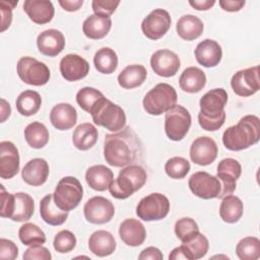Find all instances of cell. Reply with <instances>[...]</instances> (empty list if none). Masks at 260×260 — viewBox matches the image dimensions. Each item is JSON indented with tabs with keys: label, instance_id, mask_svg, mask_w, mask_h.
<instances>
[{
	"label": "cell",
	"instance_id": "6da1fadb",
	"mask_svg": "<svg viewBox=\"0 0 260 260\" xmlns=\"http://www.w3.org/2000/svg\"><path fill=\"white\" fill-rule=\"evenodd\" d=\"M142 156V143L137 134L124 127L113 134H107L104 141V157L115 168L134 165Z\"/></svg>",
	"mask_w": 260,
	"mask_h": 260
},
{
	"label": "cell",
	"instance_id": "7a4b0ae2",
	"mask_svg": "<svg viewBox=\"0 0 260 260\" xmlns=\"http://www.w3.org/2000/svg\"><path fill=\"white\" fill-rule=\"evenodd\" d=\"M226 102L228 93L223 88H213L203 94L198 113V123L203 130L216 131L224 124Z\"/></svg>",
	"mask_w": 260,
	"mask_h": 260
},
{
	"label": "cell",
	"instance_id": "3957f363",
	"mask_svg": "<svg viewBox=\"0 0 260 260\" xmlns=\"http://www.w3.org/2000/svg\"><path fill=\"white\" fill-rule=\"evenodd\" d=\"M260 139V120L255 115H247L222 134V143L226 149L240 151L256 144Z\"/></svg>",
	"mask_w": 260,
	"mask_h": 260
},
{
	"label": "cell",
	"instance_id": "277c9868",
	"mask_svg": "<svg viewBox=\"0 0 260 260\" xmlns=\"http://www.w3.org/2000/svg\"><path fill=\"white\" fill-rule=\"evenodd\" d=\"M1 189V217L10 218L13 221H26L30 219L35 211V202L30 195L24 192L11 194L3 185Z\"/></svg>",
	"mask_w": 260,
	"mask_h": 260
},
{
	"label": "cell",
	"instance_id": "5b68a950",
	"mask_svg": "<svg viewBox=\"0 0 260 260\" xmlns=\"http://www.w3.org/2000/svg\"><path fill=\"white\" fill-rule=\"evenodd\" d=\"M147 179L146 171L138 165H130L120 171L109 187L111 195L117 199H126L141 189Z\"/></svg>",
	"mask_w": 260,
	"mask_h": 260
},
{
	"label": "cell",
	"instance_id": "8992f818",
	"mask_svg": "<svg viewBox=\"0 0 260 260\" xmlns=\"http://www.w3.org/2000/svg\"><path fill=\"white\" fill-rule=\"evenodd\" d=\"M178 100L176 89L169 83H158L143 98L144 111L153 116H159L173 108Z\"/></svg>",
	"mask_w": 260,
	"mask_h": 260
},
{
	"label": "cell",
	"instance_id": "52a82bcc",
	"mask_svg": "<svg viewBox=\"0 0 260 260\" xmlns=\"http://www.w3.org/2000/svg\"><path fill=\"white\" fill-rule=\"evenodd\" d=\"M90 115L94 124L112 132H118L126 126V114L124 110L106 98Z\"/></svg>",
	"mask_w": 260,
	"mask_h": 260
},
{
	"label": "cell",
	"instance_id": "ba28073f",
	"mask_svg": "<svg viewBox=\"0 0 260 260\" xmlns=\"http://www.w3.org/2000/svg\"><path fill=\"white\" fill-rule=\"evenodd\" d=\"M82 196L83 188L78 179L67 176L58 182L53 194V199L60 209L70 211L78 206Z\"/></svg>",
	"mask_w": 260,
	"mask_h": 260
},
{
	"label": "cell",
	"instance_id": "9c48e42d",
	"mask_svg": "<svg viewBox=\"0 0 260 260\" xmlns=\"http://www.w3.org/2000/svg\"><path fill=\"white\" fill-rule=\"evenodd\" d=\"M16 71L24 83L34 86L47 84L51 76L50 69L45 63L29 56L21 57L18 60Z\"/></svg>",
	"mask_w": 260,
	"mask_h": 260
},
{
	"label": "cell",
	"instance_id": "30bf717a",
	"mask_svg": "<svg viewBox=\"0 0 260 260\" xmlns=\"http://www.w3.org/2000/svg\"><path fill=\"white\" fill-rule=\"evenodd\" d=\"M192 119L189 111L181 105H175L165 116V131L173 141L182 140L191 127Z\"/></svg>",
	"mask_w": 260,
	"mask_h": 260
},
{
	"label": "cell",
	"instance_id": "8fae6325",
	"mask_svg": "<svg viewBox=\"0 0 260 260\" xmlns=\"http://www.w3.org/2000/svg\"><path fill=\"white\" fill-rule=\"evenodd\" d=\"M170 211V201L161 193H151L143 197L136 206L137 216L145 221L160 220Z\"/></svg>",
	"mask_w": 260,
	"mask_h": 260
},
{
	"label": "cell",
	"instance_id": "7c38bea8",
	"mask_svg": "<svg viewBox=\"0 0 260 260\" xmlns=\"http://www.w3.org/2000/svg\"><path fill=\"white\" fill-rule=\"evenodd\" d=\"M191 192L202 199L219 198L221 194V184L216 176L207 172H196L192 174L188 181Z\"/></svg>",
	"mask_w": 260,
	"mask_h": 260
},
{
	"label": "cell",
	"instance_id": "4fadbf2b",
	"mask_svg": "<svg viewBox=\"0 0 260 260\" xmlns=\"http://www.w3.org/2000/svg\"><path fill=\"white\" fill-rule=\"evenodd\" d=\"M172 19L170 13L161 8L152 10L141 22V30L149 40L162 38L171 27Z\"/></svg>",
	"mask_w": 260,
	"mask_h": 260
},
{
	"label": "cell",
	"instance_id": "5bb4252c",
	"mask_svg": "<svg viewBox=\"0 0 260 260\" xmlns=\"http://www.w3.org/2000/svg\"><path fill=\"white\" fill-rule=\"evenodd\" d=\"M83 213L88 222L103 224L111 221L115 214V207L109 199L103 196H94L84 204Z\"/></svg>",
	"mask_w": 260,
	"mask_h": 260
},
{
	"label": "cell",
	"instance_id": "9a60e30c",
	"mask_svg": "<svg viewBox=\"0 0 260 260\" xmlns=\"http://www.w3.org/2000/svg\"><path fill=\"white\" fill-rule=\"evenodd\" d=\"M231 86L240 96H250L256 93L260 89L259 66L237 71L231 79Z\"/></svg>",
	"mask_w": 260,
	"mask_h": 260
},
{
	"label": "cell",
	"instance_id": "2e32d148",
	"mask_svg": "<svg viewBox=\"0 0 260 260\" xmlns=\"http://www.w3.org/2000/svg\"><path fill=\"white\" fill-rule=\"evenodd\" d=\"M242 174V167L235 158H223L217 165L216 177L221 184L220 199L233 194L236 189V182Z\"/></svg>",
	"mask_w": 260,
	"mask_h": 260
},
{
	"label": "cell",
	"instance_id": "e0dca14e",
	"mask_svg": "<svg viewBox=\"0 0 260 260\" xmlns=\"http://www.w3.org/2000/svg\"><path fill=\"white\" fill-rule=\"evenodd\" d=\"M217 145L215 141L208 136L196 138L190 146V158L198 166H208L217 157Z\"/></svg>",
	"mask_w": 260,
	"mask_h": 260
},
{
	"label": "cell",
	"instance_id": "ac0fdd59",
	"mask_svg": "<svg viewBox=\"0 0 260 260\" xmlns=\"http://www.w3.org/2000/svg\"><path fill=\"white\" fill-rule=\"evenodd\" d=\"M150 66L155 74L162 77L174 76L180 68L179 56L168 49L155 51L150 58Z\"/></svg>",
	"mask_w": 260,
	"mask_h": 260
},
{
	"label": "cell",
	"instance_id": "d6986e66",
	"mask_svg": "<svg viewBox=\"0 0 260 260\" xmlns=\"http://www.w3.org/2000/svg\"><path fill=\"white\" fill-rule=\"evenodd\" d=\"M60 72L67 81H77L89 72L88 62L77 54H67L60 61Z\"/></svg>",
	"mask_w": 260,
	"mask_h": 260
},
{
	"label": "cell",
	"instance_id": "ffe728a7",
	"mask_svg": "<svg viewBox=\"0 0 260 260\" xmlns=\"http://www.w3.org/2000/svg\"><path fill=\"white\" fill-rule=\"evenodd\" d=\"M19 172V153L11 141L0 142V177L11 179Z\"/></svg>",
	"mask_w": 260,
	"mask_h": 260
},
{
	"label": "cell",
	"instance_id": "44dd1931",
	"mask_svg": "<svg viewBox=\"0 0 260 260\" xmlns=\"http://www.w3.org/2000/svg\"><path fill=\"white\" fill-rule=\"evenodd\" d=\"M37 46L43 55L55 57L64 50L65 38L60 30L49 28L38 36Z\"/></svg>",
	"mask_w": 260,
	"mask_h": 260
},
{
	"label": "cell",
	"instance_id": "7402d4cb",
	"mask_svg": "<svg viewBox=\"0 0 260 260\" xmlns=\"http://www.w3.org/2000/svg\"><path fill=\"white\" fill-rule=\"evenodd\" d=\"M194 55L200 65L210 68L219 64L222 57V50L216 41L206 39L196 46Z\"/></svg>",
	"mask_w": 260,
	"mask_h": 260
},
{
	"label": "cell",
	"instance_id": "603a6c76",
	"mask_svg": "<svg viewBox=\"0 0 260 260\" xmlns=\"http://www.w3.org/2000/svg\"><path fill=\"white\" fill-rule=\"evenodd\" d=\"M49 172L47 160L42 157H36L25 164L21 171V178L30 186H41L47 181Z\"/></svg>",
	"mask_w": 260,
	"mask_h": 260
},
{
	"label": "cell",
	"instance_id": "cb8c5ba5",
	"mask_svg": "<svg viewBox=\"0 0 260 260\" xmlns=\"http://www.w3.org/2000/svg\"><path fill=\"white\" fill-rule=\"evenodd\" d=\"M23 10L29 19L37 24L50 22L55 13L53 3L48 0H25Z\"/></svg>",
	"mask_w": 260,
	"mask_h": 260
},
{
	"label": "cell",
	"instance_id": "d4e9b609",
	"mask_svg": "<svg viewBox=\"0 0 260 260\" xmlns=\"http://www.w3.org/2000/svg\"><path fill=\"white\" fill-rule=\"evenodd\" d=\"M119 236L126 245L130 247H138L144 243L146 231L142 222L138 219L127 218L120 224Z\"/></svg>",
	"mask_w": 260,
	"mask_h": 260
},
{
	"label": "cell",
	"instance_id": "484cf974",
	"mask_svg": "<svg viewBox=\"0 0 260 260\" xmlns=\"http://www.w3.org/2000/svg\"><path fill=\"white\" fill-rule=\"evenodd\" d=\"M50 122L58 130H68L76 124L77 112L68 103L57 104L50 112Z\"/></svg>",
	"mask_w": 260,
	"mask_h": 260
},
{
	"label": "cell",
	"instance_id": "4316f807",
	"mask_svg": "<svg viewBox=\"0 0 260 260\" xmlns=\"http://www.w3.org/2000/svg\"><path fill=\"white\" fill-rule=\"evenodd\" d=\"M117 243L114 236L105 230L93 232L88 239L89 251L99 257H106L113 254Z\"/></svg>",
	"mask_w": 260,
	"mask_h": 260
},
{
	"label": "cell",
	"instance_id": "83f0119b",
	"mask_svg": "<svg viewBox=\"0 0 260 260\" xmlns=\"http://www.w3.org/2000/svg\"><path fill=\"white\" fill-rule=\"evenodd\" d=\"M113 180V172L104 165L91 166L85 173V181L87 185L95 191H105L109 189Z\"/></svg>",
	"mask_w": 260,
	"mask_h": 260
},
{
	"label": "cell",
	"instance_id": "f1b7e54d",
	"mask_svg": "<svg viewBox=\"0 0 260 260\" xmlns=\"http://www.w3.org/2000/svg\"><path fill=\"white\" fill-rule=\"evenodd\" d=\"M40 214L42 219L50 225H61L68 217V211L62 210L56 205L53 194H48L42 198L40 202Z\"/></svg>",
	"mask_w": 260,
	"mask_h": 260
},
{
	"label": "cell",
	"instance_id": "f546056e",
	"mask_svg": "<svg viewBox=\"0 0 260 260\" xmlns=\"http://www.w3.org/2000/svg\"><path fill=\"white\" fill-rule=\"evenodd\" d=\"M112 27V20L110 17H102L91 14L85 18L82 24V31L84 36L91 40H100L106 37Z\"/></svg>",
	"mask_w": 260,
	"mask_h": 260
},
{
	"label": "cell",
	"instance_id": "4dcf8cb0",
	"mask_svg": "<svg viewBox=\"0 0 260 260\" xmlns=\"http://www.w3.org/2000/svg\"><path fill=\"white\" fill-rule=\"evenodd\" d=\"M179 84L185 92H199L206 84V75L198 67H188L182 72L179 78Z\"/></svg>",
	"mask_w": 260,
	"mask_h": 260
},
{
	"label": "cell",
	"instance_id": "1f68e13d",
	"mask_svg": "<svg viewBox=\"0 0 260 260\" xmlns=\"http://www.w3.org/2000/svg\"><path fill=\"white\" fill-rule=\"evenodd\" d=\"M203 22L201 19L192 14H186L179 18L176 24L177 34L185 41L198 39L203 32Z\"/></svg>",
	"mask_w": 260,
	"mask_h": 260
},
{
	"label": "cell",
	"instance_id": "d6a6232c",
	"mask_svg": "<svg viewBox=\"0 0 260 260\" xmlns=\"http://www.w3.org/2000/svg\"><path fill=\"white\" fill-rule=\"evenodd\" d=\"M147 76L146 68L140 64H132L125 67L118 75V83L126 89L135 88L141 85Z\"/></svg>",
	"mask_w": 260,
	"mask_h": 260
},
{
	"label": "cell",
	"instance_id": "836d02e7",
	"mask_svg": "<svg viewBox=\"0 0 260 260\" xmlns=\"http://www.w3.org/2000/svg\"><path fill=\"white\" fill-rule=\"evenodd\" d=\"M99 132L90 123L79 124L73 131L72 142L79 150H88L98 141Z\"/></svg>",
	"mask_w": 260,
	"mask_h": 260
},
{
	"label": "cell",
	"instance_id": "e575fe53",
	"mask_svg": "<svg viewBox=\"0 0 260 260\" xmlns=\"http://www.w3.org/2000/svg\"><path fill=\"white\" fill-rule=\"evenodd\" d=\"M185 260H196L204 257L208 252L209 243L207 238L198 232L194 237L180 246Z\"/></svg>",
	"mask_w": 260,
	"mask_h": 260
},
{
	"label": "cell",
	"instance_id": "d590c367",
	"mask_svg": "<svg viewBox=\"0 0 260 260\" xmlns=\"http://www.w3.org/2000/svg\"><path fill=\"white\" fill-rule=\"evenodd\" d=\"M244 205L242 200L235 195H228L222 198L219 206V215L224 222L235 223L243 215Z\"/></svg>",
	"mask_w": 260,
	"mask_h": 260
},
{
	"label": "cell",
	"instance_id": "8d00e7d4",
	"mask_svg": "<svg viewBox=\"0 0 260 260\" xmlns=\"http://www.w3.org/2000/svg\"><path fill=\"white\" fill-rule=\"evenodd\" d=\"M16 109L22 116H32L38 113L42 105V98L38 91L27 89L22 91L16 99Z\"/></svg>",
	"mask_w": 260,
	"mask_h": 260
},
{
	"label": "cell",
	"instance_id": "74e56055",
	"mask_svg": "<svg viewBox=\"0 0 260 260\" xmlns=\"http://www.w3.org/2000/svg\"><path fill=\"white\" fill-rule=\"evenodd\" d=\"M24 138L30 147L40 149L48 143L50 135L47 127L43 123L35 121L25 127Z\"/></svg>",
	"mask_w": 260,
	"mask_h": 260
},
{
	"label": "cell",
	"instance_id": "f35d334b",
	"mask_svg": "<svg viewBox=\"0 0 260 260\" xmlns=\"http://www.w3.org/2000/svg\"><path fill=\"white\" fill-rule=\"evenodd\" d=\"M93 64L99 72L111 74L118 67V56L116 52L109 47L101 48L94 54Z\"/></svg>",
	"mask_w": 260,
	"mask_h": 260
},
{
	"label": "cell",
	"instance_id": "ab89813d",
	"mask_svg": "<svg viewBox=\"0 0 260 260\" xmlns=\"http://www.w3.org/2000/svg\"><path fill=\"white\" fill-rule=\"evenodd\" d=\"M105 99V95L96 88L85 86L76 93V102L78 106L85 112L91 114L98 105Z\"/></svg>",
	"mask_w": 260,
	"mask_h": 260
},
{
	"label": "cell",
	"instance_id": "60d3db41",
	"mask_svg": "<svg viewBox=\"0 0 260 260\" xmlns=\"http://www.w3.org/2000/svg\"><path fill=\"white\" fill-rule=\"evenodd\" d=\"M236 254L241 260H257L260 257V241L256 237H246L236 246Z\"/></svg>",
	"mask_w": 260,
	"mask_h": 260
},
{
	"label": "cell",
	"instance_id": "b9f144b4",
	"mask_svg": "<svg viewBox=\"0 0 260 260\" xmlns=\"http://www.w3.org/2000/svg\"><path fill=\"white\" fill-rule=\"evenodd\" d=\"M18 237L21 243L25 246H34V245H43L46 243V235L35 223L26 222L19 228Z\"/></svg>",
	"mask_w": 260,
	"mask_h": 260
},
{
	"label": "cell",
	"instance_id": "7bdbcfd3",
	"mask_svg": "<svg viewBox=\"0 0 260 260\" xmlns=\"http://www.w3.org/2000/svg\"><path fill=\"white\" fill-rule=\"evenodd\" d=\"M190 162L182 156H174L167 160L165 165L166 174L172 179H183L190 171Z\"/></svg>",
	"mask_w": 260,
	"mask_h": 260
},
{
	"label": "cell",
	"instance_id": "ee69618b",
	"mask_svg": "<svg viewBox=\"0 0 260 260\" xmlns=\"http://www.w3.org/2000/svg\"><path fill=\"white\" fill-rule=\"evenodd\" d=\"M199 232L198 224L191 217H182L176 221L175 234L182 243L187 242Z\"/></svg>",
	"mask_w": 260,
	"mask_h": 260
},
{
	"label": "cell",
	"instance_id": "f6af8a7d",
	"mask_svg": "<svg viewBox=\"0 0 260 260\" xmlns=\"http://www.w3.org/2000/svg\"><path fill=\"white\" fill-rule=\"evenodd\" d=\"M76 237L68 230H63L57 233L54 238L53 246L58 253H68L72 251L76 246Z\"/></svg>",
	"mask_w": 260,
	"mask_h": 260
},
{
	"label": "cell",
	"instance_id": "bcb514c9",
	"mask_svg": "<svg viewBox=\"0 0 260 260\" xmlns=\"http://www.w3.org/2000/svg\"><path fill=\"white\" fill-rule=\"evenodd\" d=\"M120 1L114 0H93L91 7L95 15L102 17H110L119 6Z\"/></svg>",
	"mask_w": 260,
	"mask_h": 260
},
{
	"label": "cell",
	"instance_id": "7dc6e473",
	"mask_svg": "<svg viewBox=\"0 0 260 260\" xmlns=\"http://www.w3.org/2000/svg\"><path fill=\"white\" fill-rule=\"evenodd\" d=\"M22 258L24 260H50L52 255L48 248L42 245H34L25 250Z\"/></svg>",
	"mask_w": 260,
	"mask_h": 260
},
{
	"label": "cell",
	"instance_id": "c3c4849f",
	"mask_svg": "<svg viewBox=\"0 0 260 260\" xmlns=\"http://www.w3.org/2000/svg\"><path fill=\"white\" fill-rule=\"evenodd\" d=\"M18 1H1L0 12H1V31L6 30L12 21V9L17 5Z\"/></svg>",
	"mask_w": 260,
	"mask_h": 260
},
{
	"label": "cell",
	"instance_id": "681fc988",
	"mask_svg": "<svg viewBox=\"0 0 260 260\" xmlns=\"http://www.w3.org/2000/svg\"><path fill=\"white\" fill-rule=\"evenodd\" d=\"M18 256V248L11 240L0 239V258L14 260Z\"/></svg>",
	"mask_w": 260,
	"mask_h": 260
},
{
	"label": "cell",
	"instance_id": "f907efd6",
	"mask_svg": "<svg viewBox=\"0 0 260 260\" xmlns=\"http://www.w3.org/2000/svg\"><path fill=\"white\" fill-rule=\"evenodd\" d=\"M164 255L160 252L158 248L155 247H147L144 250L141 251V253L138 256V259L140 260H146V259H151V260H162Z\"/></svg>",
	"mask_w": 260,
	"mask_h": 260
},
{
	"label": "cell",
	"instance_id": "816d5d0a",
	"mask_svg": "<svg viewBox=\"0 0 260 260\" xmlns=\"http://www.w3.org/2000/svg\"><path fill=\"white\" fill-rule=\"evenodd\" d=\"M245 3V0H219V6L229 12H236L241 10Z\"/></svg>",
	"mask_w": 260,
	"mask_h": 260
},
{
	"label": "cell",
	"instance_id": "f5cc1de1",
	"mask_svg": "<svg viewBox=\"0 0 260 260\" xmlns=\"http://www.w3.org/2000/svg\"><path fill=\"white\" fill-rule=\"evenodd\" d=\"M58 2L64 10L69 12L77 11L83 4V0H59Z\"/></svg>",
	"mask_w": 260,
	"mask_h": 260
},
{
	"label": "cell",
	"instance_id": "db71d44e",
	"mask_svg": "<svg viewBox=\"0 0 260 260\" xmlns=\"http://www.w3.org/2000/svg\"><path fill=\"white\" fill-rule=\"evenodd\" d=\"M189 4L194 9L202 11L210 9L215 4V0H190Z\"/></svg>",
	"mask_w": 260,
	"mask_h": 260
},
{
	"label": "cell",
	"instance_id": "11a10c76",
	"mask_svg": "<svg viewBox=\"0 0 260 260\" xmlns=\"http://www.w3.org/2000/svg\"><path fill=\"white\" fill-rule=\"evenodd\" d=\"M10 114L11 108L9 103H7L4 99H1V123L5 122V120L9 118Z\"/></svg>",
	"mask_w": 260,
	"mask_h": 260
}]
</instances>
